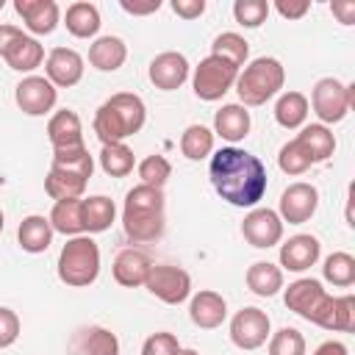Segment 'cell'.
<instances>
[{
  "label": "cell",
  "mask_w": 355,
  "mask_h": 355,
  "mask_svg": "<svg viewBox=\"0 0 355 355\" xmlns=\"http://www.w3.org/2000/svg\"><path fill=\"white\" fill-rule=\"evenodd\" d=\"M313 355H349V349L341 341H324V344H319L313 349Z\"/></svg>",
  "instance_id": "49"
},
{
  "label": "cell",
  "mask_w": 355,
  "mask_h": 355,
  "mask_svg": "<svg viewBox=\"0 0 355 355\" xmlns=\"http://www.w3.org/2000/svg\"><path fill=\"white\" fill-rule=\"evenodd\" d=\"M14 11L22 17L25 28L36 36H47L58 25V3L55 0H14Z\"/></svg>",
  "instance_id": "17"
},
{
  "label": "cell",
  "mask_w": 355,
  "mask_h": 355,
  "mask_svg": "<svg viewBox=\"0 0 355 355\" xmlns=\"http://www.w3.org/2000/svg\"><path fill=\"white\" fill-rule=\"evenodd\" d=\"M250 111L241 103H227L214 116V133H219L225 141L236 144L250 133Z\"/></svg>",
  "instance_id": "21"
},
{
  "label": "cell",
  "mask_w": 355,
  "mask_h": 355,
  "mask_svg": "<svg viewBox=\"0 0 355 355\" xmlns=\"http://www.w3.org/2000/svg\"><path fill=\"white\" fill-rule=\"evenodd\" d=\"M128 58V47L119 36H100L92 47H89V64L100 72H114L125 64Z\"/></svg>",
  "instance_id": "23"
},
{
  "label": "cell",
  "mask_w": 355,
  "mask_h": 355,
  "mask_svg": "<svg viewBox=\"0 0 355 355\" xmlns=\"http://www.w3.org/2000/svg\"><path fill=\"white\" fill-rule=\"evenodd\" d=\"M53 227H50V219L47 216H42V214H31V216H25L22 222H19V227H17V241H19V247L25 250V252H44L47 247H50V241H53Z\"/></svg>",
  "instance_id": "22"
},
{
  "label": "cell",
  "mask_w": 355,
  "mask_h": 355,
  "mask_svg": "<svg viewBox=\"0 0 355 355\" xmlns=\"http://www.w3.org/2000/svg\"><path fill=\"white\" fill-rule=\"evenodd\" d=\"M180 349V344H178V338L172 336V333H153L150 338H144V344H141V355H175Z\"/></svg>",
  "instance_id": "42"
},
{
  "label": "cell",
  "mask_w": 355,
  "mask_h": 355,
  "mask_svg": "<svg viewBox=\"0 0 355 355\" xmlns=\"http://www.w3.org/2000/svg\"><path fill=\"white\" fill-rule=\"evenodd\" d=\"M0 230H3V211H0Z\"/></svg>",
  "instance_id": "51"
},
{
  "label": "cell",
  "mask_w": 355,
  "mask_h": 355,
  "mask_svg": "<svg viewBox=\"0 0 355 355\" xmlns=\"http://www.w3.org/2000/svg\"><path fill=\"white\" fill-rule=\"evenodd\" d=\"M180 153L189 161H202L214 153V130H208L205 125H189L180 136Z\"/></svg>",
  "instance_id": "34"
},
{
  "label": "cell",
  "mask_w": 355,
  "mask_h": 355,
  "mask_svg": "<svg viewBox=\"0 0 355 355\" xmlns=\"http://www.w3.org/2000/svg\"><path fill=\"white\" fill-rule=\"evenodd\" d=\"M83 78V58L80 53L69 50V47H55L47 55V80L53 86L69 89Z\"/></svg>",
  "instance_id": "18"
},
{
  "label": "cell",
  "mask_w": 355,
  "mask_h": 355,
  "mask_svg": "<svg viewBox=\"0 0 355 355\" xmlns=\"http://www.w3.org/2000/svg\"><path fill=\"white\" fill-rule=\"evenodd\" d=\"M86 178H78L72 172H64L58 166L50 164V172L44 178V191L58 202V200H80V194L86 191Z\"/></svg>",
  "instance_id": "29"
},
{
  "label": "cell",
  "mask_w": 355,
  "mask_h": 355,
  "mask_svg": "<svg viewBox=\"0 0 355 355\" xmlns=\"http://www.w3.org/2000/svg\"><path fill=\"white\" fill-rule=\"evenodd\" d=\"M352 100H355V86H347L336 78H322L316 80L313 92H311V105H313V114L322 119L319 125H333V122H341L349 108H352Z\"/></svg>",
  "instance_id": "7"
},
{
  "label": "cell",
  "mask_w": 355,
  "mask_h": 355,
  "mask_svg": "<svg viewBox=\"0 0 355 355\" xmlns=\"http://www.w3.org/2000/svg\"><path fill=\"white\" fill-rule=\"evenodd\" d=\"M47 219L55 233L80 236L83 233V200H58Z\"/></svg>",
  "instance_id": "27"
},
{
  "label": "cell",
  "mask_w": 355,
  "mask_h": 355,
  "mask_svg": "<svg viewBox=\"0 0 355 355\" xmlns=\"http://www.w3.org/2000/svg\"><path fill=\"white\" fill-rule=\"evenodd\" d=\"M144 286L153 297H158L166 305H180L191 294L189 272H183L180 266H169V263H153Z\"/></svg>",
  "instance_id": "9"
},
{
  "label": "cell",
  "mask_w": 355,
  "mask_h": 355,
  "mask_svg": "<svg viewBox=\"0 0 355 355\" xmlns=\"http://www.w3.org/2000/svg\"><path fill=\"white\" fill-rule=\"evenodd\" d=\"M116 216V205L111 197L105 194H94L89 200H83V230L86 233H103L114 225Z\"/></svg>",
  "instance_id": "30"
},
{
  "label": "cell",
  "mask_w": 355,
  "mask_h": 355,
  "mask_svg": "<svg viewBox=\"0 0 355 355\" xmlns=\"http://www.w3.org/2000/svg\"><path fill=\"white\" fill-rule=\"evenodd\" d=\"M122 227L130 241H155L164 236L166 219H164V191L153 186H133L125 194V208H122Z\"/></svg>",
  "instance_id": "2"
},
{
  "label": "cell",
  "mask_w": 355,
  "mask_h": 355,
  "mask_svg": "<svg viewBox=\"0 0 355 355\" xmlns=\"http://www.w3.org/2000/svg\"><path fill=\"white\" fill-rule=\"evenodd\" d=\"M189 78V61L183 53H175V50H166V53H158L153 61H150V83L161 92H175L186 83Z\"/></svg>",
  "instance_id": "14"
},
{
  "label": "cell",
  "mask_w": 355,
  "mask_h": 355,
  "mask_svg": "<svg viewBox=\"0 0 355 355\" xmlns=\"http://www.w3.org/2000/svg\"><path fill=\"white\" fill-rule=\"evenodd\" d=\"M100 166H103V172L108 178H125L136 166L133 150L125 141H119V144H103V150H100Z\"/></svg>",
  "instance_id": "32"
},
{
  "label": "cell",
  "mask_w": 355,
  "mask_h": 355,
  "mask_svg": "<svg viewBox=\"0 0 355 355\" xmlns=\"http://www.w3.org/2000/svg\"><path fill=\"white\" fill-rule=\"evenodd\" d=\"M247 288L258 297H275L283 288V269L269 261H255L247 269Z\"/></svg>",
  "instance_id": "28"
},
{
  "label": "cell",
  "mask_w": 355,
  "mask_h": 355,
  "mask_svg": "<svg viewBox=\"0 0 355 355\" xmlns=\"http://www.w3.org/2000/svg\"><path fill=\"white\" fill-rule=\"evenodd\" d=\"M172 11L183 19H197L205 11V0H172Z\"/></svg>",
  "instance_id": "45"
},
{
  "label": "cell",
  "mask_w": 355,
  "mask_h": 355,
  "mask_svg": "<svg viewBox=\"0 0 355 355\" xmlns=\"http://www.w3.org/2000/svg\"><path fill=\"white\" fill-rule=\"evenodd\" d=\"M322 275L327 283H333L338 288H349L355 283V258L349 252H333L324 258Z\"/></svg>",
  "instance_id": "36"
},
{
  "label": "cell",
  "mask_w": 355,
  "mask_h": 355,
  "mask_svg": "<svg viewBox=\"0 0 355 355\" xmlns=\"http://www.w3.org/2000/svg\"><path fill=\"white\" fill-rule=\"evenodd\" d=\"M269 355H305V338L297 327H280L269 338Z\"/></svg>",
  "instance_id": "39"
},
{
  "label": "cell",
  "mask_w": 355,
  "mask_h": 355,
  "mask_svg": "<svg viewBox=\"0 0 355 355\" xmlns=\"http://www.w3.org/2000/svg\"><path fill=\"white\" fill-rule=\"evenodd\" d=\"M64 25L67 31L75 36V39H92L97 31H100V11L94 3H86V0H78L67 8V17H64Z\"/></svg>",
  "instance_id": "24"
},
{
  "label": "cell",
  "mask_w": 355,
  "mask_h": 355,
  "mask_svg": "<svg viewBox=\"0 0 355 355\" xmlns=\"http://www.w3.org/2000/svg\"><path fill=\"white\" fill-rule=\"evenodd\" d=\"M241 236L252 247L269 250L283 239V219L272 208H252L241 222Z\"/></svg>",
  "instance_id": "12"
},
{
  "label": "cell",
  "mask_w": 355,
  "mask_h": 355,
  "mask_svg": "<svg viewBox=\"0 0 355 355\" xmlns=\"http://www.w3.org/2000/svg\"><path fill=\"white\" fill-rule=\"evenodd\" d=\"M316 205H319V191L316 186L311 183H291L283 194H280V219L288 222V225H302L308 222L313 214H316Z\"/></svg>",
  "instance_id": "13"
},
{
  "label": "cell",
  "mask_w": 355,
  "mask_h": 355,
  "mask_svg": "<svg viewBox=\"0 0 355 355\" xmlns=\"http://www.w3.org/2000/svg\"><path fill=\"white\" fill-rule=\"evenodd\" d=\"M272 324H269V316L261 311V308H241L233 319H230V341L239 347V349H258L266 344V338L272 336L269 333Z\"/></svg>",
  "instance_id": "10"
},
{
  "label": "cell",
  "mask_w": 355,
  "mask_h": 355,
  "mask_svg": "<svg viewBox=\"0 0 355 355\" xmlns=\"http://www.w3.org/2000/svg\"><path fill=\"white\" fill-rule=\"evenodd\" d=\"M6 64L11 67V69H17V72H31V69H36L42 61H44V47L33 39V36H19L8 50H6Z\"/></svg>",
  "instance_id": "25"
},
{
  "label": "cell",
  "mask_w": 355,
  "mask_h": 355,
  "mask_svg": "<svg viewBox=\"0 0 355 355\" xmlns=\"http://www.w3.org/2000/svg\"><path fill=\"white\" fill-rule=\"evenodd\" d=\"M308 8H311L308 0H277V3H275V11H277L283 19H300V17L308 14Z\"/></svg>",
  "instance_id": "44"
},
{
  "label": "cell",
  "mask_w": 355,
  "mask_h": 355,
  "mask_svg": "<svg viewBox=\"0 0 355 355\" xmlns=\"http://www.w3.org/2000/svg\"><path fill=\"white\" fill-rule=\"evenodd\" d=\"M283 300H286L288 311H294L297 316H302V319H308V322H313L319 327H322V319H324V313H327V308L333 302V297L313 277H300V280L288 283Z\"/></svg>",
  "instance_id": "8"
},
{
  "label": "cell",
  "mask_w": 355,
  "mask_h": 355,
  "mask_svg": "<svg viewBox=\"0 0 355 355\" xmlns=\"http://www.w3.org/2000/svg\"><path fill=\"white\" fill-rule=\"evenodd\" d=\"M324 330H338V333H352L355 330V297L344 294V297H333L324 319H322Z\"/></svg>",
  "instance_id": "35"
},
{
  "label": "cell",
  "mask_w": 355,
  "mask_h": 355,
  "mask_svg": "<svg viewBox=\"0 0 355 355\" xmlns=\"http://www.w3.org/2000/svg\"><path fill=\"white\" fill-rule=\"evenodd\" d=\"M150 266L153 261L141 252V250H122L116 258H114V280L125 288H136V286H144L147 275H150Z\"/></svg>",
  "instance_id": "20"
},
{
  "label": "cell",
  "mask_w": 355,
  "mask_h": 355,
  "mask_svg": "<svg viewBox=\"0 0 355 355\" xmlns=\"http://www.w3.org/2000/svg\"><path fill=\"white\" fill-rule=\"evenodd\" d=\"M19 36H22V28L8 25V22H3V25H0V58L6 55V50H8Z\"/></svg>",
  "instance_id": "46"
},
{
  "label": "cell",
  "mask_w": 355,
  "mask_h": 355,
  "mask_svg": "<svg viewBox=\"0 0 355 355\" xmlns=\"http://www.w3.org/2000/svg\"><path fill=\"white\" fill-rule=\"evenodd\" d=\"M172 175V164L164 158V155H147L141 164H139V178L144 186H153V189H164V183L169 180Z\"/></svg>",
  "instance_id": "40"
},
{
  "label": "cell",
  "mask_w": 355,
  "mask_h": 355,
  "mask_svg": "<svg viewBox=\"0 0 355 355\" xmlns=\"http://www.w3.org/2000/svg\"><path fill=\"white\" fill-rule=\"evenodd\" d=\"M47 139L53 144V153H69V150H80L83 144V128H80V116L69 108L55 111L47 122Z\"/></svg>",
  "instance_id": "15"
},
{
  "label": "cell",
  "mask_w": 355,
  "mask_h": 355,
  "mask_svg": "<svg viewBox=\"0 0 355 355\" xmlns=\"http://www.w3.org/2000/svg\"><path fill=\"white\" fill-rule=\"evenodd\" d=\"M322 255V244L311 233H297L286 244H280V266L288 272H305L311 269Z\"/></svg>",
  "instance_id": "16"
},
{
  "label": "cell",
  "mask_w": 355,
  "mask_h": 355,
  "mask_svg": "<svg viewBox=\"0 0 355 355\" xmlns=\"http://www.w3.org/2000/svg\"><path fill=\"white\" fill-rule=\"evenodd\" d=\"M297 141L302 144V150L311 155L313 164L319 161H327L333 153H336V136L327 130V125H305L297 136Z\"/></svg>",
  "instance_id": "26"
},
{
  "label": "cell",
  "mask_w": 355,
  "mask_h": 355,
  "mask_svg": "<svg viewBox=\"0 0 355 355\" xmlns=\"http://www.w3.org/2000/svg\"><path fill=\"white\" fill-rule=\"evenodd\" d=\"M277 164H280V169H283L286 175H302V172L311 169L313 161H311V155L302 150V144H300L297 139H291V141H286V144L280 147Z\"/></svg>",
  "instance_id": "38"
},
{
  "label": "cell",
  "mask_w": 355,
  "mask_h": 355,
  "mask_svg": "<svg viewBox=\"0 0 355 355\" xmlns=\"http://www.w3.org/2000/svg\"><path fill=\"white\" fill-rule=\"evenodd\" d=\"M211 55H219V58L230 61L233 67H241V64L247 61V55H250V44H247L244 36L227 31V33H219V36L214 39V44H211Z\"/></svg>",
  "instance_id": "37"
},
{
  "label": "cell",
  "mask_w": 355,
  "mask_h": 355,
  "mask_svg": "<svg viewBox=\"0 0 355 355\" xmlns=\"http://www.w3.org/2000/svg\"><path fill=\"white\" fill-rule=\"evenodd\" d=\"M14 100H17V105H19L22 114H28V116H42V114L53 111V105H55V100H58V92H55V86H53L47 78H42V75H28V78H22V80L17 83Z\"/></svg>",
  "instance_id": "11"
},
{
  "label": "cell",
  "mask_w": 355,
  "mask_h": 355,
  "mask_svg": "<svg viewBox=\"0 0 355 355\" xmlns=\"http://www.w3.org/2000/svg\"><path fill=\"white\" fill-rule=\"evenodd\" d=\"M208 178L214 191L236 205V208H252L261 202L266 191V166L258 155L241 150V147H222L211 155Z\"/></svg>",
  "instance_id": "1"
},
{
  "label": "cell",
  "mask_w": 355,
  "mask_h": 355,
  "mask_svg": "<svg viewBox=\"0 0 355 355\" xmlns=\"http://www.w3.org/2000/svg\"><path fill=\"white\" fill-rule=\"evenodd\" d=\"M286 80V69L277 58H255L252 64L244 67V72H239L236 78V94L241 100V105H263L266 100H272Z\"/></svg>",
  "instance_id": "5"
},
{
  "label": "cell",
  "mask_w": 355,
  "mask_h": 355,
  "mask_svg": "<svg viewBox=\"0 0 355 355\" xmlns=\"http://www.w3.org/2000/svg\"><path fill=\"white\" fill-rule=\"evenodd\" d=\"M100 275V247L92 236H72L58 252V277L72 288L92 286Z\"/></svg>",
  "instance_id": "4"
},
{
  "label": "cell",
  "mask_w": 355,
  "mask_h": 355,
  "mask_svg": "<svg viewBox=\"0 0 355 355\" xmlns=\"http://www.w3.org/2000/svg\"><path fill=\"white\" fill-rule=\"evenodd\" d=\"M3 6H6V0H0V8H3Z\"/></svg>",
  "instance_id": "52"
},
{
  "label": "cell",
  "mask_w": 355,
  "mask_h": 355,
  "mask_svg": "<svg viewBox=\"0 0 355 355\" xmlns=\"http://www.w3.org/2000/svg\"><path fill=\"white\" fill-rule=\"evenodd\" d=\"M305 116H308V97L302 92H286V94H280V100L275 105V119H277L280 128L294 130V128H300L305 122Z\"/></svg>",
  "instance_id": "31"
},
{
  "label": "cell",
  "mask_w": 355,
  "mask_h": 355,
  "mask_svg": "<svg viewBox=\"0 0 355 355\" xmlns=\"http://www.w3.org/2000/svg\"><path fill=\"white\" fill-rule=\"evenodd\" d=\"M175 355H200V352H197V349H183V347H180Z\"/></svg>",
  "instance_id": "50"
},
{
  "label": "cell",
  "mask_w": 355,
  "mask_h": 355,
  "mask_svg": "<svg viewBox=\"0 0 355 355\" xmlns=\"http://www.w3.org/2000/svg\"><path fill=\"white\" fill-rule=\"evenodd\" d=\"M189 316H191V322L197 324V327H202V330H214V327H219L222 322H225V316H227V302H225V297L222 294H216V291H197L194 297H191V302H189Z\"/></svg>",
  "instance_id": "19"
},
{
  "label": "cell",
  "mask_w": 355,
  "mask_h": 355,
  "mask_svg": "<svg viewBox=\"0 0 355 355\" xmlns=\"http://www.w3.org/2000/svg\"><path fill=\"white\" fill-rule=\"evenodd\" d=\"M78 355H119V338L108 327H86L78 338Z\"/></svg>",
  "instance_id": "33"
},
{
  "label": "cell",
  "mask_w": 355,
  "mask_h": 355,
  "mask_svg": "<svg viewBox=\"0 0 355 355\" xmlns=\"http://www.w3.org/2000/svg\"><path fill=\"white\" fill-rule=\"evenodd\" d=\"M330 8H333V14H338V19H341L344 25H352V19H355V3H352V0H347V3H333Z\"/></svg>",
  "instance_id": "48"
},
{
  "label": "cell",
  "mask_w": 355,
  "mask_h": 355,
  "mask_svg": "<svg viewBox=\"0 0 355 355\" xmlns=\"http://www.w3.org/2000/svg\"><path fill=\"white\" fill-rule=\"evenodd\" d=\"M233 17L244 28H258L269 17V3L266 0H236L233 3Z\"/></svg>",
  "instance_id": "41"
},
{
  "label": "cell",
  "mask_w": 355,
  "mask_h": 355,
  "mask_svg": "<svg viewBox=\"0 0 355 355\" xmlns=\"http://www.w3.org/2000/svg\"><path fill=\"white\" fill-rule=\"evenodd\" d=\"M19 338V316L11 308H0V349L11 347Z\"/></svg>",
  "instance_id": "43"
},
{
  "label": "cell",
  "mask_w": 355,
  "mask_h": 355,
  "mask_svg": "<svg viewBox=\"0 0 355 355\" xmlns=\"http://www.w3.org/2000/svg\"><path fill=\"white\" fill-rule=\"evenodd\" d=\"M147 108L139 94L116 92L111 94L94 114V133L103 144H119L122 139L139 133L144 128Z\"/></svg>",
  "instance_id": "3"
},
{
  "label": "cell",
  "mask_w": 355,
  "mask_h": 355,
  "mask_svg": "<svg viewBox=\"0 0 355 355\" xmlns=\"http://www.w3.org/2000/svg\"><path fill=\"white\" fill-rule=\"evenodd\" d=\"M236 78H239V67H233L230 61H225L219 55H205L194 67L191 86L200 100L214 103V100L225 97V92H230V86H236Z\"/></svg>",
  "instance_id": "6"
},
{
  "label": "cell",
  "mask_w": 355,
  "mask_h": 355,
  "mask_svg": "<svg viewBox=\"0 0 355 355\" xmlns=\"http://www.w3.org/2000/svg\"><path fill=\"white\" fill-rule=\"evenodd\" d=\"M119 6H122V11H128V14H153V11H158V8H161V0H150V3H130V0H119Z\"/></svg>",
  "instance_id": "47"
}]
</instances>
